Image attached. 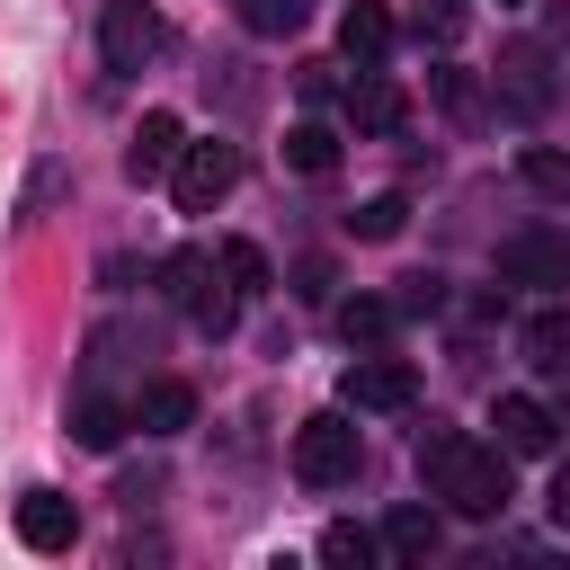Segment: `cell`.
I'll use <instances>...</instances> for the list:
<instances>
[{
    "mask_svg": "<svg viewBox=\"0 0 570 570\" xmlns=\"http://www.w3.org/2000/svg\"><path fill=\"white\" fill-rule=\"evenodd\" d=\"M18 543H27V552H71V543H80V508H71L62 490H27V499H18Z\"/></svg>",
    "mask_w": 570,
    "mask_h": 570,
    "instance_id": "9",
    "label": "cell"
},
{
    "mask_svg": "<svg viewBox=\"0 0 570 570\" xmlns=\"http://www.w3.org/2000/svg\"><path fill=\"white\" fill-rule=\"evenodd\" d=\"M490 428H499V445H508V454H552V436H561V410H552V401H525V392H499Z\"/></svg>",
    "mask_w": 570,
    "mask_h": 570,
    "instance_id": "8",
    "label": "cell"
},
{
    "mask_svg": "<svg viewBox=\"0 0 570 570\" xmlns=\"http://www.w3.org/2000/svg\"><path fill=\"white\" fill-rule=\"evenodd\" d=\"M232 9H240L249 36H294V27L312 18V0H232Z\"/></svg>",
    "mask_w": 570,
    "mask_h": 570,
    "instance_id": "20",
    "label": "cell"
},
{
    "mask_svg": "<svg viewBox=\"0 0 570 570\" xmlns=\"http://www.w3.org/2000/svg\"><path fill=\"white\" fill-rule=\"evenodd\" d=\"M187 419H196V392H187L178 374H151V383L134 392V428H142V436H178Z\"/></svg>",
    "mask_w": 570,
    "mask_h": 570,
    "instance_id": "11",
    "label": "cell"
},
{
    "mask_svg": "<svg viewBox=\"0 0 570 570\" xmlns=\"http://www.w3.org/2000/svg\"><path fill=\"white\" fill-rule=\"evenodd\" d=\"M347 125H356V134H392V125H401V89H392L383 71H356V80H347Z\"/></svg>",
    "mask_w": 570,
    "mask_h": 570,
    "instance_id": "14",
    "label": "cell"
},
{
    "mask_svg": "<svg viewBox=\"0 0 570 570\" xmlns=\"http://www.w3.org/2000/svg\"><path fill=\"white\" fill-rule=\"evenodd\" d=\"M160 285H169V303L205 330V338H223L232 321H240V285H232V267H223V249H169V267H160Z\"/></svg>",
    "mask_w": 570,
    "mask_h": 570,
    "instance_id": "2",
    "label": "cell"
},
{
    "mask_svg": "<svg viewBox=\"0 0 570 570\" xmlns=\"http://www.w3.org/2000/svg\"><path fill=\"white\" fill-rule=\"evenodd\" d=\"M499 285H570V232H543V223L508 232L499 240Z\"/></svg>",
    "mask_w": 570,
    "mask_h": 570,
    "instance_id": "5",
    "label": "cell"
},
{
    "mask_svg": "<svg viewBox=\"0 0 570 570\" xmlns=\"http://www.w3.org/2000/svg\"><path fill=\"white\" fill-rule=\"evenodd\" d=\"M98 53H107L116 80H134V71L160 53V9H151V0H107V18H98Z\"/></svg>",
    "mask_w": 570,
    "mask_h": 570,
    "instance_id": "4",
    "label": "cell"
},
{
    "mask_svg": "<svg viewBox=\"0 0 570 570\" xmlns=\"http://www.w3.org/2000/svg\"><path fill=\"white\" fill-rule=\"evenodd\" d=\"M543 508H552V525H561V534H570V463H561V472H552V499H543Z\"/></svg>",
    "mask_w": 570,
    "mask_h": 570,
    "instance_id": "25",
    "label": "cell"
},
{
    "mask_svg": "<svg viewBox=\"0 0 570 570\" xmlns=\"http://www.w3.org/2000/svg\"><path fill=\"white\" fill-rule=\"evenodd\" d=\"M499 9H525V0H499Z\"/></svg>",
    "mask_w": 570,
    "mask_h": 570,
    "instance_id": "26",
    "label": "cell"
},
{
    "mask_svg": "<svg viewBox=\"0 0 570 570\" xmlns=\"http://www.w3.org/2000/svg\"><path fill=\"white\" fill-rule=\"evenodd\" d=\"M419 481L428 499H445L454 517H499L508 508V445H481L463 428H436L419 445Z\"/></svg>",
    "mask_w": 570,
    "mask_h": 570,
    "instance_id": "1",
    "label": "cell"
},
{
    "mask_svg": "<svg viewBox=\"0 0 570 570\" xmlns=\"http://www.w3.org/2000/svg\"><path fill=\"white\" fill-rule=\"evenodd\" d=\"M338 401H347V410L392 419V410H410V401H419V374H410L401 356H356V365H347V383H338Z\"/></svg>",
    "mask_w": 570,
    "mask_h": 570,
    "instance_id": "6",
    "label": "cell"
},
{
    "mask_svg": "<svg viewBox=\"0 0 570 570\" xmlns=\"http://www.w3.org/2000/svg\"><path fill=\"white\" fill-rule=\"evenodd\" d=\"M517 169H525V187H543V196H570V160H561V151H525Z\"/></svg>",
    "mask_w": 570,
    "mask_h": 570,
    "instance_id": "24",
    "label": "cell"
},
{
    "mask_svg": "<svg viewBox=\"0 0 570 570\" xmlns=\"http://www.w3.org/2000/svg\"><path fill=\"white\" fill-rule=\"evenodd\" d=\"M392 330H401V303H392V294H347V303H338V338H347V347H383Z\"/></svg>",
    "mask_w": 570,
    "mask_h": 570,
    "instance_id": "15",
    "label": "cell"
},
{
    "mask_svg": "<svg viewBox=\"0 0 570 570\" xmlns=\"http://www.w3.org/2000/svg\"><path fill=\"white\" fill-rule=\"evenodd\" d=\"M356 454H365V436H356V419H347V410H321V419H303V428H294V472H303L312 490L356 481Z\"/></svg>",
    "mask_w": 570,
    "mask_h": 570,
    "instance_id": "3",
    "label": "cell"
},
{
    "mask_svg": "<svg viewBox=\"0 0 570 570\" xmlns=\"http://www.w3.org/2000/svg\"><path fill=\"white\" fill-rule=\"evenodd\" d=\"M338 53H347L356 71H374V62L392 53V9H383V0H347V18H338Z\"/></svg>",
    "mask_w": 570,
    "mask_h": 570,
    "instance_id": "12",
    "label": "cell"
},
{
    "mask_svg": "<svg viewBox=\"0 0 570 570\" xmlns=\"http://www.w3.org/2000/svg\"><path fill=\"white\" fill-rule=\"evenodd\" d=\"M436 543H445L436 508H392V517H383V552H392V561H428Z\"/></svg>",
    "mask_w": 570,
    "mask_h": 570,
    "instance_id": "17",
    "label": "cell"
},
{
    "mask_svg": "<svg viewBox=\"0 0 570 570\" xmlns=\"http://www.w3.org/2000/svg\"><path fill=\"white\" fill-rule=\"evenodd\" d=\"M517 347H525V365H543V374H570V303H543V312H525Z\"/></svg>",
    "mask_w": 570,
    "mask_h": 570,
    "instance_id": "13",
    "label": "cell"
},
{
    "mask_svg": "<svg viewBox=\"0 0 570 570\" xmlns=\"http://www.w3.org/2000/svg\"><path fill=\"white\" fill-rule=\"evenodd\" d=\"M374 552H383V534H365V525H330V534H321V561H330V570H365Z\"/></svg>",
    "mask_w": 570,
    "mask_h": 570,
    "instance_id": "21",
    "label": "cell"
},
{
    "mask_svg": "<svg viewBox=\"0 0 570 570\" xmlns=\"http://www.w3.org/2000/svg\"><path fill=\"white\" fill-rule=\"evenodd\" d=\"M401 223H410V205H401V196H365V205L347 214V232H356V240H392Z\"/></svg>",
    "mask_w": 570,
    "mask_h": 570,
    "instance_id": "22",
    "label": "cell"
},
{
    "mask_svg": "<svg viewBox=\"0 0 570 570\" xmlns=\"http://www.w3.org/2000/svg\"><path fill=\"white\" fill-rule=\"evenodd\" d=\"M178 151H187V134H178V116H142L134 125V142H125V178H160V169H178Z\"/></svg>",
    "mask_w": 570,
    "mask_h": 570,
    "instance_id": "10",
    "label": "cell"
},
{
    "mask_svg": "<svg viewBox=\"0 0 570 570\" xmlns=\"http://www.w3.org/2000/svg\"><path fill=\"white\" fill-rule=\"evenodd\" d=\"M285 169L330 178V169H338V134H330V125H294V134H285Z\"/></svg>",
    "mask_w": 570,
    "mask_h": 570,
    "instance_id": "18",
    "label": "cell"
},
{
    "mask_svg": "<svg viewBox=\"0 0 570 570\" xmlns=\"http://www.w3.org/2000/svg\"><path fill=\"white\" fill-rule=\"evenodd\" d=\"M223 267H232V285H240V294H267V258H258L249 240H223Z\"/></svg>",
    "mask_w": 570,
    "mask_h": 570,
    "instance_id": "23",
    "label": "cell"
},
{
    "mask_svg": "<svg viewBox=\"0 0 570 570\" xmlns=\"http://www.w3.org/2000/svg\"><path fill=\"white\" fill-rule=\"evenodd\" d=\"M125 428H134V401H107V392H80V401H71V436H80L89 454H107Z\"/></svg>",
    "mask_w": 570,
    "mask_h": 570,
    "instance_id": "16",
    "label": "cell"
},
{
    "mask_svg": "<svg viewBox=\"0 0 570 570\" xmlns=\"http://www.w3.org/2000/svg\"><path fill=\"white\" fill-rule=\"evenodd\" d=\"M62 187H71V160H36V178L18 187V223H45L62 205Z\"/></svg>",
    "mask_w": 570,
    "mask_h": 570,
    "instance_id": "19",
    "label": "cell"
},
{
    "mask_svg": "<svg viewBox=\"0 0 570 570\" xmlns=\"http://www.w3.org/2000/svg\"><path fill=\"white\" fill-rule=\"evenodd\" d=\"M232 178H240V151H232V142H187V151H178V205H187V214H214V205L232 196Z\"/></svg>",
    "mask_w": 570,
    "mask_h": 570,
    "instance_id": "7",
    "label": "cell"
},
{
    "mask_svg": "<svg viewBox=\"0 0 570 570\" xmlns=\"http://www.w3.org/2000/svg\"><path fill=\"white\" fill-rule=\"evenodd\" d=\"M436 9H454V0H436Z\"/></svg>",
    "mask_w": 570,
    "mask_h": 570,
    "instance_id": "27",
    "label": "cell"
}]
</instances>
